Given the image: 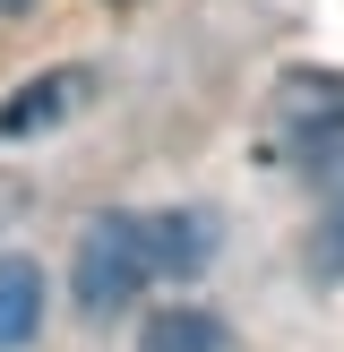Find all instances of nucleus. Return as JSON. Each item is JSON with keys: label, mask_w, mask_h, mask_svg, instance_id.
Returning <instances> with one entry per match:
<instances>
[{"label": "nucleus", "mask_w": 344, "mask_h": 352, "mask_svg": "<svg viewBox=\"0 0 344 352\" xmlns=\"http://www.w3.org/2000/svg\"><path fill=\"white\" fill-rule=\"evenodd\" d=\"M206 258H215V215H206V206H155V215L112 206V215H95L78 232L69 292H78L86 318H112V309H129L147 284H164V275H198Z\"/></svg>", "instance_id": "1"}, {"label": "nucleus", "mask_w": 344, "mask_h": 352, "mask_svg": "<svg viewBox=\"0 0 344 352\" xmlns=\"http://www.w3.org/2000/svg\"><path fill=\"white\" fill-rule=\"evenodd\" d=\"M267 155L310 181L344 164V78L336 69H292L275 86V112H267Z\"/></svg>", "instance_id": "2"}, {"label": "nucleus", "mask_w": 344, "mask_h": 352, "mask_svg": "<svg viewBox=\"0 0 344 352\" xmlns=\"http://www.w3.org/2000/svg\"><path fill=\"white\" fill-rule=\"evenodd\" d=\"M86 95H95V69H43V78H26L9 103H0V138H34V129H52V120H69Z\"/></svg>", "instance_id": "3"}, {"label": "nucleus", "mask_w": 344, "mask_h": 352, "mask_svg": "<svg viewBox=\"0 0 344 352\" xmlns=\"http://www.w3.org/2000/svg\"><path fill=\"white\" fill-rule=\"evenodd\" d=\"M34 336H43V267L0 258V352H26Z\"/></svg>", "instance_id": "4"}, {"label": "nucleus", "mask_w": 344, "mask_h": 352, "mask_svg": "<svg viewBox=\"0 0 344 352\" xmlns=\"http://www.w3.org/2000/svg\"><path fill=\"white\" fill-rule=\"evenodd\" d=\"M138 352H233V327H224L215 309H189V301H172V309H155V318H147Z\"/></svg>", "instance_id": "5"}, {"label": "nucleus", "mask_w": 344, "mask_h": 352, "mask_svg": "<svg viewBox=\"0 0 344 352\" xmlns=\"http://www.w3.org/2000/svg\"><path fill=\"white\" fill-rule=\"evenodd\" d=\"M327 206H319V232H310V267L319 275H344V164L327 172Z\"/></svg>", "instance_id": "6"}, {"label": "nucleus", "mask_w": 344, "mask_h": 352, "mask_svg": "<svg viewBox=\"0 0 344 352\" xmlns=\"http://www.w3.org/2000/svg\"><path fill=\"white\" fill-rule=\"evenodd\" d=\"M34 9V0H0V26H9V17H26Z\"/></svg>", "instance_id": "7"}, {"label": "nucleus", "mask_w": 344, "mask_h": 352, "mask_svg": "<svg viewBox=\"0 0 344 352\" xmlns=\"http://www.w3.org/2000/svg\"><path fill=\"white\" fill-rule=\"evenodd\" d=\"M120 9H129V0H120Z\"/></svg>", "instance_id": "8"}]
</instances>
